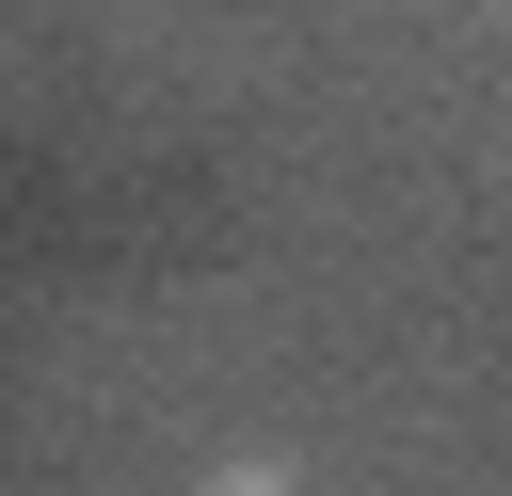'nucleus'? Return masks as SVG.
Masks as SVG:
<instances>
[{
    "mask_svg": "<svg viewBox=\"0 0 512 496\" xmlns=\"http://www.w3.org/2000/svg\"><path fill=\"white\" fill-rule=\"evenodd\" d=\"M192 496H304V480H288V464H208Z\"/></svg>",
    "mask_w": 512,
    "mask_h": 496,
    "instance_id": "f257e3e1",
    "label": "nucleus"
}]
</instances>
